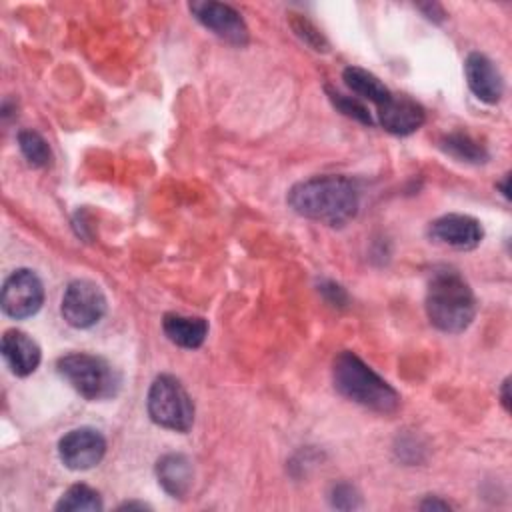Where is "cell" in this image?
I'll return each mask as SVG.
<instances>
[{
	"instance_id": "obj_4",
	"label": "cell",
	"mask_w": 512,
	"mask_h": 512,
	"mask_svg": "<svg viewBox=\"0 0 512 512\" xmlns=\"http://www.w3.org/2000/svg\"><path fill=\"white\" fill-rule=\"evenodd\" d=\"M60 376L84 398L106 400L120 390V374L102 356L74 352L58 360Z\"/></svg>"
},
{
	"instance_id": "obj_2",
	"label": "cell",
	"mask_w": 512,
	"mask_h": 512,
	"mask_svg": "<svg viewBox=\"0 0 512 512\" xmlns=\"http://www.w3.org/2000/svg\"><path fill=\"white\" fill-rule=\"evenodd\" d=\"M334 388L348 400L380 412L392 414L400 406L398 392L378 376L362 358L350 350H342L332 362Z\"/></svg>"
},
{
	"instance_id": "obj_14",
	"label": "cell",
	"mask_w": 512,
	"mask_h": 512,
	"mask_svg": "<svg viewBox=\"0 0 512 512\" xmlns=\"http://www.w3.org/2000/svg\"><path fill=\"white\" fill-rule=\"evenodd\" d=\"M156 476L172 498H184L192 488L194 468L184 454H166L156 462Z\"/></svg>"
},
{
	"instance_id": "obj_27",
	"label": "cell",
	"mask_w": 512,
	"mask_h": 512,
	"mask_svg": "<svg viewBox=\"0 0 512 512\" xmlns=\"http://www.w3.org/2000/svg\"><path fill=\"white\" fill-rule=\"evenodd\" d=\"M134 508H138V510H146V508H150L148 504H142V502H124L118 510H134Z\"/></svg>"
},
{
	"instance_id": "obj_16",
	"label": "cell",
	"mask_w": 512,
	"mask_h": 512,
	"mask_svg": "<svg viewBox=\"0 0 512 512\" xmlns=\"http://www.w3.org/2000/svg\"><path fill=\"white\" fill-rule=\"evenodd\" d=\"M342 78L346 82V86L360 98L380 106L392 92L386 88V84L374 76L372 72L360 68V66H348L342 72Z\"/></svg>"
},
{
	"instance_id": "obj_1",
	"label": "cell",
	"mask_w": 512,
	"mask_h": 512,
	"mask_svg": "<svg viewBox=\"0 0 512 512\" xmlns=\"http://www.w3.org/2000/svg\"><path fill=\"white\" fill-rule=\"evenodd\" d=\"M288 206L304 218L342 226L356 216L360 194L346 176H314L290 188Z\"/></svg>"
},
{
	"instance_id": "obj_17",
	"label": "cell",
	"mask_w": 512,
	"mask_h": 512,
	"mask_svg": "<svg viewBox=\"0 0 512 512\" xmlns=\"http://www.w3.org/2000/svg\"><path fill=\"white\" fill-rule=\"evenodd\" d=\"M440 148L450 154L452 158L460 162H470V164H484L488 160V150L484 144L474 140L466 132H450L440 140Z\"/></svg>"
},
{
	"instance_id": "obj_8",
	"label": "cell",
	"mask_w": 512,
	"mask_h": 512,
	"mask_svg": "<svg viewBox=\"0 0 512 512\" xmlns=\"http://www.w3.org/2000/svg\"><path fill=\"white\" fill-rule=\"evenodd\" d=\"M192 16L208 28L218 38L234 44V46H246L248 44V26L238 10H234L230 4L222 2H192L190 6Z\"/></svg>"
},
{
	"instance_id": "obj_5",
	"label": "cell",
	"mask_w": 512,
	"mask_h": 512,
	"mask_svg": "<svg viewBox=\"0 0 512 512\" xmlns=\"http://www.w3.org/2000/svg\"><path fill=\"white\" fill-rule=\"evenodd\" d=\"M148 414L162 428L188 432L194 424V404L178 378L160 374L148 390Z\"/></svg>"
},
{
	"instance_id": "obj_21",
	"label": "cell",
	"mask_w": 512,
	"mask_h": 512,
	"mask_svg": "<svg viewBox=\"0 0 512 512\" xmlns=\"http://www.w3.org/2000/svg\"><path fill=\"white\" fill-rule=\"evenodd\" d=\"M290 26H292V30L296 32V36L304 42V44H308L312 50H316V52H328V42H326V38H324V34L310 22V20H306L304 16H292L290 18Z\"/></svg>"
},
{
	"instance_id": "obj_26",
	"label": "cell",
	"mask_w": 512,
	"mask_h": 512,
	"mask_svg": "<svg viewBox=\"0 0 512 512\" xmlns=\"http://www.w3.org/2000/svg\"><path fill=\"white\" fill-rule=\"evenodd\" d=\"M508 182H510V174H504V178L496 184V188H500V192L504 194V198H510V186H508Z\"/></svg>"
},
{
	"instance_id": "obj_11",
	"label": "cell",
	"mask_w": 512,
	"mask_h": 512,
	"mask_svg": "<svg viewBox=\"0 0 512 512\" xmlns=\"http://www.w3.org/2000/svg\"><path fill=\"white\" fill-rule=\"evenodd\" d=\"M378 108V122L380 126L396 136H408L416 132L424 120L426 112L424 108L404 94H390Z\"/></svg>"
},
{
	"instance_id": "obj_22",
	"label": "cell",
	"mask_w": 512,
	"mask_h": 512,
	"mask_svg": "<svg viewBox=\"0 0 512 512\" xmlns=\"http://www.w3.org/2000/svg\"><path fill=\"white\" fill-rule=\"evenodd\" d=\"M330 504L338 510H354L362 504V500L358 490L352 484L340 482V484H334L330 490Z\"/></svg>"
},
{
	"instance_id": "obj_3",
	"label": "cell",
	"mask_w": 512,
	"mask_h": 512,
	"mask_svg": "<svg viewBox=\"0 0 512 512\" xmlns=\"http://www.w3.org/2000/svg\"><path fill=\"white\" fill-rule=\"evenodd\" d=\"M476 308V296L458 272L438 270L432 274L426 290V314L432 326L458 334L472 324Z\"/></svg>"
},
{
	"instance_id": "obj_20",
	"label": "cell",
	"mask_w": 512,
	"mask_h": 512,
	"mask_svg": "<svg viewBox=\"0 0 512 512\" xmlns=\"http://www.w3.org/2000/svg\"><path fill=\"white\" fill-rule=\"evenodd\" d=\"M326 92H328V98H330V102L334 104V108H338L344 116L354 118V120H358L360 124H366V126H372V124H374L372 114L368 112V108H366L358 98L340 94V92L330 90V88H326Z\"/></svg>"
},
{
	"instance_id": "obj_9",
	"label": "cell",
	"mask_w": 512,
	"mask_h": 512,
	"mask_svg": "<svg viewBox=\"0 0 512 512\" xmlns=\"http://www.w3.org/2000/svg\"><path fill=\"white\" fill-rule=\"evenodd\" d=\"M58 454L66 468L88 470L100 464L106 454V440L94 428H74L58 442Z\"/></svg>"
},
{
	"instance_id": "obj_15",
	"label": "cell",
	"mask_w": 512,
	"mask_h": 512,
	"mask_svg": "<svg viewBox=\"0 0 512 512\" xmlns=\"http://www.w3.org/2000/svg\"><path fill=\"white\" fill-rule=\"evenodd\" d=\"M162 330L172 344L192 350L204 344L208 334V322L200 316H182L170 312L162 318Z\"/></svg>"
},
{
	"instance_id": "obj_6",
	"label": "cell",
	"mask_w": 512,
	"mask_h": 512,
	"mask_svg": "<svg viewBox=\"0 0 512 512\" xmlns=\"http://www.w3.org/2000/svg\"><path fill=\"white\" fill-rule=\"evenodd\" d=\"M62 318L74 328H90L106 314V296L92 280H72L62 296Z\"/></svg>"
},
{
	"instance_id": "obj_10",
	"label": "cell",
	"mask_w": 512,
	"mask_h": 512,
	"mask_svg": "<svg viewBox=\"0 0 512 512\" xmlns=\"http://www.w3.org/2000/svg\"><path fill=\"white\" fill-rule=\"evenodd\" d=\"M430 238L456 250H472L484 238L482 224L468 214H446L436 218L428 230Z\"/></svg>"
},
{
	"instance_id": "obj_7",
	"label": "cell",
	"mask_w": 512,
	"mask_h": 512,
	"mask_svg": "<svg viewBox=\"0 0 512 512\" xmlns=\"http://www.w3.org/2000/svg\"><path fill=\"white\" fill-rule=\"evenodd\" d=\"M44 302V286L34 270L18 268L14 270L2 286L0 304L2 310L16 320L34 316Z\"/></svg>"
},
{
	"instance_id": "obj_23",
	"label": "cell",
	"mask_w": 512,
	"mask_h": 512,
	"mask_svg": "<svg viewBox=\"0 0 512 512\" xmlns=\"http://www.w3.org/2000/svg\"><path fill=\"white\" fill-rule=\"evenodd\" d=\"M320 292L326 296V300L334 306H344L348 302V296L344 292L342 286L334 284V282H322L320 284Z\"/></svg>"
},
{
	"instance_id": "obj_19",
	"label": "cell",
	"mask_w": 512,
	"mask_h": 512,
	"mask_svg": "<svg viewBox=\"0 0 512 512\" xmlns=\"http://www.w3.org/2000/svg\"><path fill=\"white\" fill-rule=\"evenodd\" d=\"M18 146H20V152L24 154V158L28 160L30 166L44 168L52 160V150H50L48 142L36 130L18 132Z\"/></svg>"
},
{
	"instance_id": "obj_18",
	"label": "cell",
	"mask_w": 512,
	"mask_h": 512,
	"mask_svg": "<svg viewBox=\"0 0 512 512\" xmlns=\"http://www.w3.org/2000/svg\"><path fill=\"white\" fill-rule=\"evenodd\" d=\"M54 508L64 512H98L104 508V504L94 488L86 484H74L60 496Z\"/></svg>"
},
{
	"instance_id": "obj_13",
	"label": "cell",
	"mask_w": 512,
	"mask_h": 512,
	"mask_svg": "<svg viewBox=\"0 0 512 512\" xmlns=\"http://www.w3.org/2000/svg\"><path fill=\"white\" fill-rule=\"evenodd\" d=\"M2 356L16 376H30L40 360V346L22 330H6L2 336Z\"/></svg>"
},
{
	"instance_id": "obj_25",
	"label": "cell",
	"mask_w": 512,
	"mask_h": 512,
	"mask_svg": "<svg viewBox=\"0 0 512 512\" xmlns=\"http://www.w3.org/2000/svg\"><path fill=\"white\" fill-rule=\"evenodd\" d=\"M500 398H502V406L506 412H510V378H506L502 382V388H500Z\"/></svg>"
},
{
	"instance_id": "obj_24",
	"label": "cell",
	"mask_w": 512,
	"mask_h": 512,
	"mask_svg": "<svg viewBox=\"0 0 512 512\" xmlns=\"http://www.w3.org/2000/svg\"><path fill=\"white\" fill-rule=\"evenodd\" d=\"M452 506L448 504V502H444V500H440V498H432V496H428L426 500H422L420 502V510H450Z\"/></svg>"
},
{
	"instance_id": "obj_12",
	"label": "cell",
	"mask_w": 512,
	"mask_h": 512,
	"mask_svg": "<svg viewBox=\"0 0 512 512\" xmlns=\"http://www.w3.org/2000/svg\"><path fill=\"white\" fill-rule=\"evenodd\" d=\"M464 74L472 94L486 104L500 102L504 94V80L494 62L480 52H470L464 62Z\"/></svg>"
}]
</instances>
